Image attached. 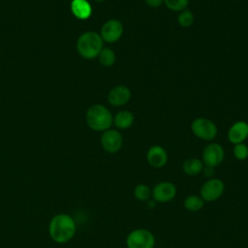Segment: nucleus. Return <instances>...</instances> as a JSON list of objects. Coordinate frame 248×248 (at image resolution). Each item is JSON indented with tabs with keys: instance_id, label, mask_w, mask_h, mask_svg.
Instances as JSON below:
<instances>
[{
	"instance_id": "nucleus-1",
	"label": "nucleus",
	"mask_w": 248,
	"mask_h": 248,
	"mask_svg": "<svg viewBox=\"0 0 248 248\" xmlns=\"http://www.w3.org/2000/svg\"><path fill=\"white\" fill-rule=\"evenodd\" d=\"M48 232L51 239L56 243H67L76 234L77 225L75 220L68 214L60 213L52 217L49 222Z\"/></svg>"
},
{
	"instance_id": "nucleus-2",
	"label": "nucleus",
	"mask_w": 248,
	"mask_h": 248,
	"mask_svg": "<svg viewBox=\"0 0 248 248\" xmlns=\"http://www.w3.org/2000/svg\"><path fill=\"white\" fill-rule=\"evenodd\" d=\"M85 119L89 128L97 132L108 130L113 123V117L109 109L99 104L93 105L87 109Z\"/></svg>"
},
{
	"instance_id": "nucleus-3",
	"label": "nucleus",
	"mask_w": 248,
	"mask_h": 248,
	"mask_svg": "<svg viewBox=\"0 0 248 248\" xmlns=\"http://www.w3.org/2000/svg\"><path fill=\"white\" fill-rule=\"evenodd\" d=\"M103 39L100 34L87 31L82 33L77 41V50L79 55L85 59L97 57L103 48Z\"/></svg>"
},
{
	"instance_id": "nucleus-4",
	"label": "nucleus",
	"mask_w": 248,
	"mask_h": 248,
	"mask_svg": "<svg viewBox=\"0 0 248 248\" xmlns=\"http://www.w3.org/2000/svg\"><path fill=\"white\" fill-rule=\"evenodd\" d=\"M155 236L147 229H135L131 231L126 237L127 248H154Z\"/></svg>"
},
{
	"instance_id": "nucleus-5",
	"label": "nucleus",
	"mask_w": 248,
	"mask_h": 248,
	"mask_svg": "<svg viewBox=\"0 0 248 248\" xmlns=\"http://www.w3.org/2000/svg\"><path fill=\"white\" fill-rule=\"evenodd\" d=\"M225 191V183L220 178H208L200 189V196L204 202H215L222 197Z\"/></svg>"
},
{
	"instance_id": "nucleus-6",
	"label": "nucleus",
	"mask_w": 248,
	"mask_h": 248,
	"mask_svg": "<svg viewBox=\"0 0 248 248\" xmlns=\"http://www.w3.org/2000/svg\"><path fill=\"white\" fill-rule=\"evenodd\" d=\"M193 134L202 140H212L217 136V126L213 121L204 117L196 118L191 125Z\"/></svg>"
},
{
	"instance_id": "nucleus-7",
	"label": "nucleus",
	"mask_w": 248,
	"mask_h": 248,
	"mask_svg": "<svg viewBox=\"0 0 248 248\" xmlns=\"http://www.w3.org/2000/svg\"><path fill=\"white\" fill-rule=\"evenodd\" d=\"M177 193L176 186L170 181H161L152 188L151 198L157 203H166L171 202Z\"/></svg>"
},
{
	"instance_id": "nucleus-8",
	"label": "nucleus",
	"mask_w": 248,
	"mask_h": 248,
	"mask_svg": "<svg viewBox=\"0 0 248 248\" xmlns=\"http://www.w3.org/2000/svg\"><path fill=\"white\" fill-rule=\"evenodd\" d=\"M225 151L222 145L217 142H211L207 144L202 155V161L204 166L216 168L224 161Z\"/></svg>"
},
{
	"instance_id": "nucleus-9",
	"label": "nucleus",
	"mask_w": 248,
	"mask_h": 248,
	"mask_svg": "<svg viewBox=\"0 0 248 248\" xmlns=\"http://www.w3.org/2000/svg\"><path fill=\"white\" fill-rule=\"evenodd\" d=\"M101 144L108 153L118 152L123 144V138L119 131L115 129H108L101 136Z\"/></svg>"
},
{
	"instance_id": "nucleus-10",
	"label": "nucleus",
	"mask_w": 248,
	"mask_h": 248,
	"mask_svg": "<svg viewBox=\"0 0 248 248\" xmlns=\"http://www.w3.org/2000/svg\"><path fill=\"white\" fill-rule=\"evenodd\" d=\"M123 34V25L122 23L117 19H108L106 21L100 32V36L103 39V41L112 44L117 42Z\"/></svg>"
},
{
	"instance_id": "nucleus-11",
	"label": "nucleus",
	"mask_w": 248,
	"mask_h": 248,
	"mask_svg": "<svg viewBox=\"0 0 248 248\" xmlns=\"http://www.w3.org/2000/svg\"><path fill=\"white\" fill-rule=\"evenodd\" d=\"M146 160L151 167L160 169L168 163V153L164 147L153 145L146 152Z\"/></svg>"
},
{
	"instance_id": "nucleus-12",
	"label": "nucleus",
	"mask_w": 248,
	"mask_h": 248,
	"mask_svg": "<svg viewBox=\"0 0 248 248\" xmlns=\"http://www.w3.org/2000/svg\"><path fill=\"white\" fill-rule=\"evenodd\" d=\"M131 99V91L125 85H117L108 94V102L113 107L124 106Z\"/></svg>"
},
{
	"instance_id": "nucleus-13",
	"label": "nucleus",
	"mask_w": 248,
	"mask_h": 248,
	"mask_svg": "<svg viewBox=\"0 0 248 248\" xmlns=\"http://www.w3.org/2000/svg\"><path fill=\"white\" fill-rule=\"evenodd\" d=\"M248 138V123L245 121H237L233 123L228 131V139L233 143H242Z\"/></svg>"
},
{
	"instance_id": "nucleus-14",
	"label": "nucleus",
	"mask_w": 248,
	"mask_h": 248,
	"mask_svg": "<svg viewBox=\"0 0 248 248\" xmlns=\"http://www.w3.org/2000/svg\"><path fill=\"white\" fill-rule=\"evenodd\" d=\"M71 11L78 19H87L92 14V7L87 0H72Z\"/></svg>"
},
{
	"instance_id": "nucleus-15",
	"label": "nucleus",
	"mask_w": 248,
	"mask_h": 248,
	"mask_svg": "<svg viewBox=\"0 0 248 248\" xmlns=\"http://www.w3.org/2000/svg\"><path fill=\"white\" fill-rule=\"evenodd\" d=\"M204 168V164L202 160L198 158L186 159L182 164V170L185 174L190 176H195L202 173Z\"/></svg>"
},
{
	"instance_id": "nucleus-16",
	"label": "nucleus",
	"mask_w": 248,
	"mask_h": 248,
	"mask_svg": "<svg viewBox=\"0 0 248 248\" xmlns=\"http://www.w3.org/2000/svg\"><path fill=\"white\" fill-rule=\"evenodd\" d=\"M134 114L129 110H120L113 117L114 125L121 130L130 128L134 123Z\"/></svg>"
},
{
	"instance_id": "nucleus-17",
	"label": "nucleus",
	"mask_w": 248,
	"mask_h": 248,
	"mask_svg": "<svg viewBox=\"0 0 248 248\" xmlns=\"http://www.w3.org/2000/svg\"><path fill=\"white\" fill-rule=\"evenodd\" d=\"M204 201L200 195H189L185 198L183 202L184 208L190 212H197L200 211L203 205H204Z\"/></svg>"
},
{
	"instance_id": "nucleus-18",
	"label": "nucleus",
	"mask_w": 248,
	"mask_h": 248,
	"mask_svg": "<svg viewBox=\"0 0 248 248\" xmlns=\"http://www.w3.org/2000/svg\"><path fill=\"white\" fill-rule=\"evenodd\" d=\"M152 196V189L143 183L138 184L134 188V197L140 202H147L151 199Z\"/></svg>"
},
{
	"instance_id": "nucleus-19",
	"label": "nucleus",
	"mask_w": 248,
	"mask_h": 248,
	"mask_svg": "<svg viewBox=\"0 0 248 248\" xmlns=\"http://www.w3.org/2000/svg\"><path fill=\"white\" fill-rule=\"evenodd\" d=\"M99 62L105 67H110L114 64L116 60V55L114 51L109 47H103L98 55Z\"/></svg>"
},
{
	"instance_id": "nucleus-20",
	"label": "nucleus",
	"mask_w": 248,
	"mask_h": 248,
	"mask_svg": "<svg viewBox=\"0 0 248 248\" xmlns=\"http://www.w3.org/2000/svg\"><path fill=\"white\" fill-rule=\"evenodd\" d=\"M194 19H195L194 15L189 10L181 11V13L178 15V17H177V21H178L179 25L182 27H185V28L190 27L193 24Z\"/></svg>"
},
{
	"instance_id": "nucleus-21",
	"label": "nucleus",
	"mask_w": 248,
	"mask_h": 248,
	"mask_svg": "<svg viewBox=\"0 0 248 248\" xmlns=\"http://www.w3.org/2000/svg\"><path fill=\"white\" fill-rule=\"evenodd\" d=\"M232 154L234 158L239 161L246 160L248 158V146L243 142L234 144L232 149Z\"/></svg>"
},
{
	"instance_id": "nucleus-22",
	"label": "nucleus",
	"mask_w": 248,
	"mask_h": 248,
	"mask_svg": "<svg viewBox=\"0 0 248 248\" xmlns=\"http://www.w3.org/2000/svg\"><path fill=\"white\" fill-rule=\"evenodd\" d=\"M165 5L171 11L180 12L188 6L189 0H164Z\"/></svg>"
},
{
	"instance_id": "nucleus-23",
	"label": "nucleus",
	"mask_w": 248,
	"mask_h": 248,
	"mask_svg": "<svg viewBox=\"0 0 248 248\" xmlns=\"http://www.w3.org/2000/svg\"><path fill=\"white\" fill-rule=\"evenodd\" d=\"M202 172L206 177L211 178V177H213V174H214V168L204 166V168H203V170H202Z\"/></svg>"
},
{
	"instance_id": "nucleus-24",
	"label": "nucleus",
	"mask_w": 248,
	"mask_h": 248,
	"mask_svg": "<svg viewBox=\"0 0 248 248\" xmlns=\"http://www.w3.org/2000/svg\"><path fill=\"white\" fill-rule=\"evenodd\" d=\"M145 3L152 8H156L162 5V3H164V0H144Z\"/></svg>"
},
{
	"instance_id": "nucleus-25",
	"label": "nucleus",
	"mask_w": 248,
	"mask_h": 248,
	"mask_svg": "<svg viewBox=\"0 0 248 248\" xmlns=\"http://www.w3.org/2000/svg\"><path fill=\"white\" fill-rule=\"evenodd\" d=\"M146 204H147V206H148L149 208H151V209H152V208H154V207L156 206L157 202H156L151 198L150 200H148V201L146 202Z\"/></svg>"
},
{
	"instance_id": "nucleus-26",
	"label": "nucleus",
	"mask_w": 248,
	"mask_h": 248,
	"mask_svg": "<svg viewBox=\"0 0 248 248\" xmlns=\"http://www.w3.org/2000/svg\"><path fill=\"white\" fill-rule=\"evenodd\" d=\"M95 1H97V2H104V1H106V0H95Z\"/></svg>"
}]
</instances>
